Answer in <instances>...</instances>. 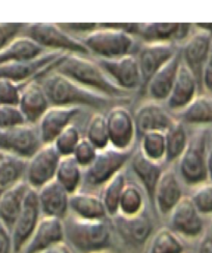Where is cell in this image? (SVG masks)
Wrapping results in <instances>:
<instances>
[{
  "label": "cell",
  "instance_id": "6da1fadb",
  "mask_svg": "<svg viewBox=\"0 0 212 253\" xmlns=\"http://www.w3.org/2000/svg\"><path fill=\"white\" fill-rule=\"evenodd\" d=\"M38 81L43 86L51 106L79 107L104 113L115 105L129 103V101L115 100L94 92L53 70L46 73Z\"/></svg>",
  "mask_w": 212,
  "mask_h": 253
},
{
  "label": "cell",
  "instance_id": "7a4b0ae2",
  "mask_svg": "<svg viewBox=\"0 0 212 253\" xmlns=\"http://www.w3.org/2000/svg\"><path fill=\"white\" fill-rule=\"evenodd\" d=\"M86 88L115 100L130 101L131 94L114 84L92 56L66 54L53 69Z\"/></svg>",
  "mask_w": 212,
  "mask_h": 253
},
{
  "label": "cell",
  "instance_id": "3957f363",
  "mask_svg": "<svg viewBox=\"0 0 212 253\" xmlns=\"http://www.w3.org/2000/svg\"><path fill=\"white\" fill-rule=\"evenodd\" d=\"M134 23H98V27L79 39L92 57L113 59L136 54L140 46L133 36Z\"/></svg>",
  "mask_w": 212,
  "mask_h": 253
},
{
  "label": "cell",
  "instance_id": "277c9868",
  "mask_svg": "<svg viewBox=\"0 0 212 253\" xmlns=\"http://www.w3.org/2000/svg\"><path fill=\"white\" fill-rule=\"evenodd\" d=\"M110 218L86 220L73 215L63 219L65 240L80 253L106 251L111 247L113 227Z\"/></svg>",
  "mask_w": 212,
  "mask_h": 253
},
{
  "label": "cell",
  "instance_id": "5b68a950",
  "mask_svg": "<svg viewBox=\"0 0 212 253\" xmlns=\"http://www.w3.org/2000/svg\"><path fill=\"white\" fill-rule=\"evenodd\" d=\"M210 126H195L189 131V138L181 158L175 164L182 184L195 189L209 182L207 151Z\"/></svg>",
  "mask_w": 212,
  "mask_h": 253
},
{
  "label": "cell",
  "instance_id": "8992f818",
  "mask_svg": "<svg viewBox=\"0 0 212 253\" xmlns=\"http://www.w3.org/2000/svg\"><path fill=\"white\" fill-rule=\"evenodd\" d=\"M136 147L128 151H120L112 146L99 151L96 159L83 170L82 190L95 192L102 189L113 176L126 169Z\"/></svg>",
  "mask_w": 212,
  "mask_h": 253
},
{
  "label": "cell",
  "instance_id": "52a82bcc",
  "mask_svg": "<svg viewBox=\"0 0 212 253\" xmlns=\"http://www.w3.org/2000/svg\"><path fill=\"white\" fill-rule=\"evenodd\" d=\"M23 35L36 41L46 51L59 52L63 54H78L91 56L81 42L68 34L57 23L26 24Z\"/></svg>",
  "mask_w": 212,
  "mask_h": 253
},
{
  "label": "cell",
  "instance_id": "ba28073f",
  "mask_svg": "<svg viewBox=\"0 0 212 253\" xmlns=\"http://www.w3.org/2000/svg\"><path fill=\"white\" fill-rule=\"evenodd\" d=\"M37 125L25 124L10 129H0V153L29 160L42 146Z\"/></svg>",
  "mask_w": 212,
  "mask_h": 253
},
{
  "label": "cell",
  "instance_id": "9c48e42d",
  "mask_svg": "<svg viewBox=\"0 0 212 253\" xmlns=\"http://www.w3.org/2000/svg\"><path fill=\"white\" fill-rule=\"evenodd\" d=\"M180 47L182 62L195 76L202 91L203 72L212 48V31L197 27Z\"/></svg>",
  "mask_w": 212,
  "mask_h": 253
},
{
  "label": "cell",
  "instance_id": "30bf717a",
  "mask_svg": "<svg viewBox=\"0 0 212 253\" xmlns=\"http://www.w3.org/2000/svg\"><path fill=\"white\" fill-rule=\"evenodd\" d=\"M66 54L48 51L42 56L22 62L6 63L0 66V78L7 79L18 84H26L39 80L46 73L53 70L57 62Z\"/></svg>",
  "mask_w": 212,
  "mask_h": 253
},
{
  "label": "cell",
  "instance_id": "8fae6325",
  "mask_svg": "<svg viewBox=\"0 0 212 253\" xmlns=\"http://www.w3.org/2000/svg\"><path fill=\"white\" fill-rule=\"evenodd\" d=\"M110 146L120 151L134 149L136 126L133 113L124 104L115 105L105 113Z\"/></svg>",
  "mask_w": 212,
  "mask_h": 253
},
{
  "label": "cell",
  "instance_id": "7c38bea8",
  "mask_svg": "<svg viewBox=\"0 0 212 253\" xmlns=\"http://www.w3.org/2000/svg\"><path fill=\"white\" fill-rule=\"evenodd\" d=\"M60 155L53 144H44L41 149L27 160L25 171V182L30 189L36 191L48 183L54 181Z\"/></svg>",
  "mask_w": 212,
  "mask_h": 253
},
{
  "label": "cell",
  "instance_id": "4fadbf2b",
  "mask_svg": "<svg viewBox=\"0 0 212 253\" xmlns=\"http://www.w3.org/2000/svg\"><path fill=\"white\" fill-rule=\"evenodd\" d=\"M95 60L121 89L130 93L142 90L143 81L136 54L113 59L95 58Z\"/></svg>",
  "mask_w": 212,
  "mask_h": 253
},
{
  "label": "cell",
  "instance_id": "5bb4252c",
  "mask_svg": "<svg viewBox=\"0 0 212 253\" xmlns=\"http://www.w3.org/2000/svg\"><path fill=\"white\" fill-rule=\"evenodd\" d=\"M167 227L180 238L195 239L203 235L205 222L192 198L185 195L167 217Z\"/></svg>",
  "mask_w": 212,
  "mask_h": 253
},
{
  "label": "cell",
  "instance_id": "9a60e30c",
  "mask_svg": "<svg viewBox=\"0 0 212 253\" xmlns=\"http://www.w3.org/2000/svg\"><path fill=\"white\" fill-rule=\"evenodd\" d=\"M41 218L42 212L38 192L34 189H29L24 200L23 208L21 210V213L18 216L12 230H10L13 240V251L15 253H22Z\"/></svg>",
  "mask_w": 212,
  "mask_h": 253
},
{
  "label": "cell",
  "instance_id": "2e32d148",
  "mask_svg": "<svg viewBox=\"0 0 212 253\" xmlns=\"http://www.w3.org/2000/svg\"><path fill=\"white\" fill-rule=\"evenodd\" d=\"M193 31L189 23H137L133 36L143 43H173L181 47Z\"/></svg>",
  "mask_w": 212,
  "mask_h": 253
},
{
  "label": "cell",
  "instance_id": "e0dca14e",
  "mask_svg": "<svg viewBox=\"0 0 212 253\" xmlns=\"http://www.w3.org/2000/svg\"><path fill=\"white\" fill-rule=\"evenodd\" d=\"M180 47L173 43H142L137 50L136 58L143 81L142 90L147 83L171 60Z\"/></svg>",
  "mask_w": 212,
  "mask_h": 253
},
{
  "label": "cell",
  "instance_id": "ac0fdd59",
  "mask_svg": "<svg viewBox=\"0 0 212 253\" xmlns=\"http://www.w3.org/2000/svg\"><path fill=\"white\" fill-rule=\"evenodd\" d=\"M137 136L150 132L164 133L176 121L175 115L163 103L151 100L143 102L133 113Z\"/></svg>",
  "mask_w": 212,
  "mask_h": 253
},
{
  "label": "cell",
  "instance_id": "d6986e66",
  "mask_svg": "<svg viewBox=\"0 0 212 253\" xmlns=\"http://www.w3.org/2000/svg\"><path fill=\"white\" fill-rule=\"evenodd\" d=\"M183 186L176 167H165L159 178L154 194L153 208L159 215L167 217L171 214L174 208L180 203V200L185 196Z\"/></svg>",
  "mask_w": 212,
  "mask_h": 253
},
{
  "label": "cell",
  "instance_id": "ffe728a7",
  "mask_svg": "<svg viewBox=\"0 0 212 253\" xmlns=\"http://www.w3.org/2000/svg\"><path fill=\"white\" fill-rule=\"evenodd\" d=\"M111 219L113 230L131 246L144 245L153 233V221L147 210L139 215L126 217L116 215Z\"/></svg>",
  "mask_w": 212,
  "mask_h": 253
},
{
  "label": "cell",
  "instance_id": "44dd1931",
  "mask_svg": "<svg viewBox=\"0 0 212 253\" xmlns=\"http://www.w3.org/2000/svg\"><path fill=\"white\" fill-rule=\"evenodd\" d=\"M84 109L79 107L50 106L38 123V129L43 144H52L67 126L75 124V120Z\"/></svg>",
  "mask_w": 212,
  "mask_h": 253
},
{
  "label": "cell",
  "instance_id": "7402d4cb",
  "mask_svg": "<svg viewBox=\"0 0 212 253\" xmlns=\"http://www.w3.org/2000/svg\"><path fill=\"white\" fill-rule=\"evenodd\" d=\"M61 242H65L63 221L58 218L42 216L22 253H41Z\"/></svg>",
  "mask_w": 212,
  "mask_h": 253
},
{
  "label": "cell",
  "instance_id": "603a6c76",
  "mask_svg": "<svg viewBox=\"0 0 212 253\" xmlns=\"http://www.w3.org/2000/svg\"><path fill=\"white\" fill-rule=\"evenodd\" d=\"M199 84L192 74L181 62L173 89L165 101V107L174 115L184 110L200 93Z\"/></svg>",
  "mask_w": 212,
  "mask_h": 253
},
{
  "label": "cell",
  "instance_id": "cb8c5ba5",
  "mask_svg": "<svg viewBox=\"0 0 212 253\" xmlns=\"http://www.w3.org/2000/svg\"><path fill=\"white\" fill-rule=\"evenodd\" d=\"M181 62L182 58L179 49L175 56L159 70L150 79V81L147 83V85L142 91L146 94L147 100L163 104L165 103L173 89Z\"/></svg>",
  "mask_w": 212,
  "mask_h": 253
},
{
  "label": "cell",
  "instance_id": "d4e9b609",
  "mask_svg": "<svg viewBox=\"0 0 212 253\" xmlns=\"http://www.w3.org/2000/svg\"><path fill=\"white\" fill-rule=\"evenodd\" d=\"M128 166L135 177V182L141 186L150 204L153 206L155 189L165 166L147 159L139 149L134 152Z\"/></svg>",
  "mask_w": 212,
  "mask_h": 253
},
{
  "label": "cell",
  "instance_id": "484cf974",
  "mask_svg": "<svg viewBox=\"0 0 212 253\" xmlns=\"http://www.w3.org/2000/svg\"><path fill=\"white\" fill-rule=\"evenodd\" d=\"M18 106L24 114L27 124L38 125L51 105L41 83L33 80L23 85Z\"/></svg>",
  "mask_w": 212,
  "mask_h": 253
},
{
  "label": "cell",
  "instance_id": "4316f807",
  "mask_svg": "<svg viewBox=\"0 0 212 253\" xmlns=\"http://www.w3.org/2000/svg\"><path fill=\"white\" fill-rule=\"evenodd\" d=\"M42 216L63 220L69 215L70 194L56 180L38 190Z\"/></svg>",
  "mask_w": 212,
  "mask_h": 253
},
{
  "label": "cell",
  "instance_id": "83f0119b",
  "mask_svg": "<svg viewBox=\"0 0 212 253\" xmlns=\"http://www.w3.org/2000/svg\"><path fill=\"white\" fill-rule=\"evenodd\" d=\"M69 213L86 220H104L109 218L106 213L101 196L96 192L82 189L70 195Z\"/></svg>",
  "mask_w": 212,
  "mask_h": 253
},
{
  "label": "cell",
  "instance_id": "f1b7e54d",
  "mask_svg": "<svg viewBox=\"0 0 212 253\" xmlns=\"http://www.w3.org/2000/svg\"><path fill=\"white\" fill-rule=\"evenodd\" d=\"M29 189V186L23 181L0 195V221L9 230H12L21 213Z\"/></svg>",
  "mask_w": 212,
  "mask_h": 253
},
{
  "label": "cell",
  "instance_id": "f546056e",
  "mask_svg": "<svg viewBox=\"0 0 212 253\" xmlns=\"http://www.w3.org/2000/svg\"><path fill=\"white\" fill-rule=\"evenodd\" d=\"M43 47H41L36 41L27 36L21 35L2 51H0V66L6 63L22 62L33 60L46 53Z\"/></svg>",
  "mask_w": 212,
  "mask_h": 253
},
{
  "label": "cell",
  "instance_id": "4dcf8cb0",
  "mask_svg": "<svg viewBox=\"0 0 212 253\" xmlns=\"http://www.w3.org/2000/svg\"><path fill=\"white\" fill-rule=\"evenodd\" d=\"M175 117L186 126H212V96L199 93L184 110Z\"/></svg>",
  "mask_w": 212,
  "mask_h": 253
},
{
  "label": "cell",
  "instance_id": "1f68e13d",
  "mask_svg": "<svg viewBox=\"0 0 212 253\" xmlns=\"http://www.w3.org/2000/svg\"><path fill=\"white\" fill-rule=\"evenodd\" d=\"M165 136V159L164 165L173 166L181 158L189 138V131L187 126L182 122L176 121L169 128L164 132Z\"/></svg>",
  "mask_w": 212,
  "mask_h": 253
},
{
  "label": "cell",
  "instance_id": "d6a6232c",
  "mask_svg": "<svg viewBox=\"0 0 212 253\" xmlns=\"http://www.w3.org/2000/svg\"><path fill=\"white\" fill-rule=\"evenodd\" d=\"M27 160L2 154L0 157V195L25 181Z\"/></svg>",
  "mask_w": 212,
  "mask_h": 253
},
{
  "label": "cell",
  "instance_id": "836d02e7",
  "mask_svg": "<svg viewBox=\"0 0 212 253\" xmlns=\"http://www.w3.org/2000/svg\"><path fill=\"white\" fill-rule=\"evenodd\" d=\"M55 180L72 195L78 192L83 184V169L73 156L61 157Z\"/></svg>",
  "mask_w": 212,
  "mask_h": 253
},
{
  "label": "cell",
  "instance_id": "e575fe53",
  "mask_svg": "<svg viewBox=\"0 0 212 253\" xmlns=\"http://www.w3.org/2000/svg\"><path fill=\"white\" fill-rule=\"evenodd\" d=\"M146 194L135 181L127 182L120 199L119 215L132 217L146 210Z\"/></svg>",
  "mask_w": 212,
  "mask_h": 253
},
{
  "label": "cell",
  "instance_id": "d590c367",
  "mask_svg": "<svg viewBox=\"0 0 212 253\" xmlns=\"http://www.w3.org/2000/svg\"><path fill=\"white\" fill-rule=\"evenodd\" d=\"M128 182L126 169L119 172L115 176L106 184L101 190L100 194L103 204L106 210V213L109 218H113L119 214V205L120 199L123 193V190Z\"/></svg>",
  "mask_w": 212,
  "mask_h": 253
},
{
  "label": "cell",
  "instance_id": "8d00e7d4",
  "mask_svg": "<svg viewBox=\"0 0 212 253\" xmlns=\"http://www.w3.org/2000/svg\"><path fill=\"white\" fill-rule=\"evenodd\" d=\"M184 245L178 235L167 226L159 228L151 239L147 253H183Z\"/></svg>",
  "mask_w": 212,
  "mask_h": 253
},
{
  "label": "cell",
  "instance_id": "74e56055",
  "mask_svg": "<svg viewBox=\"0 0 212 253\" xmlns=\"http://www.w3.org/2000/svg\"><path fill=\"white\" fill-rule=\"evenodd\" d=\"M139 151L153 162L164 165L165 136L162 132H150L140 136Z\"/></svg>",
  "mask_w": 212,
  "mask_h": 253
},
{
  "label": "cell",
  "instance_id": "f35d334b",
  "mask_svg": "<svg viewBox=\"0 0 212 253\" xmlns=\"http://www.w3.org/2000/svg\"><path fill=\"white\" fill-rule=\"evenodd\" d=\"M86 138L95 146L98 151H102L110 146L109 136L106 124L105 113L94 112L87 124Z\"/></svg>",
  "mask_w": 212,
  "mask_h": 253
},
{
  "label": "cell",
  "instance_id": "ab89813d",
  "mask_svg": "<svg viewBox=\"0 0 212 253\" xmlns=\"http://www.w3.org/2000/svg\"><path fill=\"white\" fill-rule=\"evenodd\" d=\"M82 137L77 125L72 124L57 136L52 144L60 157H69L73 155Z\"/></svg>",
  "mask_w": 212,
  "mask_h": 253
},
{
  "label": "cell",
  "instance_id": "60d3db41",
  "mask_svg": "<svg viewBox=\"0 0 212 253\" xmlns=\"http://www.w3.org/2000/svg\"><path fill=\"white\" fill-rule=\"evenodd\" d=\"M199 212L203 216H212V183L207 182L195 189L189 195Z\"/></svg>",
  "mask_w": 212,
  "mask_h": 253
},
{
  "label": "cell",
  "instance_id": "b9f144b4",
  "mask_svg": "<svg viewBox=\"0 0 212 253\" xmlns=\"http://www.w3.org/2000/svg\"><path fill=\"white\" fill-rule=\"evenodd\" d=\"M24 84H18L7 79L0 78V106L9 105L18 106Z\"/></svg>",
  "mask_w": 212,
  "mask_h": 253
},
{
  "label": "cell",
  "instance_id": "7bdbcfd3",
  "mask_svg": "<svg viewBox=\"0 0 212 253\" xmlns=\"http://www.w3.org/2000/svg\"><path fill=\"white\" fill-rule=\"evenodd\" d=\"M27 124L19 106H0V129H10Z\"/></svg>",
  "mask_w": 212,
  "mask_h": 253
},
{
  "label": "cell",
  "instance_id": "ee69618b",
  "mask_svg": "<svg viewBox=\"0 0 212 253\" xmlns=\"http://www.w3.org/2000/svg\"><path fill=\"white\" fill-rule=\"evenodd\" d=\"M98 150L95 147L86 137H82L79 143L77 144L75 151L73 153V158L80 165V167L84 170L88 168L94 160L96 159L98 155Z\"/></svg>",
  "mask_w": 212,
  "mask_h": 253
},
{
  "label": "cell",
  "instance_id": "f6af8a7d",
  "mask_svg": "<svg viewBox=\"0 0 212 253\" xmlns=\"http://www.w3.org/2000/svg\"><path fill=\"white\" fill-rule=\"evenodd\" d=\"M26 23H0V51L23 35Z\"/></svg>",
  "mask_w": 212,
  "mask_h": 253
},
{
  "label": "cell",
  "instance_id": "bcb514c9",
  "mask_svg": "<svg viewBox=\"0 0 212 253\" xmlns=\"http://www.w3.org/2000/svg\"><path fill=\"white\" fill-rule=\"evenodd\" d=\"M68 34L76 39H80L98 27V23H58Z\"/></svg>",
  "mask_w": 212,
  "mask_h": 253
},
{
  "label": "cell",
  "instance_id": "7dc6e473",
  "mask_svg": "<svg viewBox=\"0 0 212 253\" xmlns=\"http://www.w3.org/2000/svg\"><path fill=\"white\" fill-rule=\"evenodd\" d=\"M13 251V240L10 230L0 221V253Z\"/></svg>",
  "mask_w": 212,
  "mask_h": 253
},
{
  "label": "cell",
  "instance_id": "c3c4849f",
  "mask_svg": "<svg viewBox=\"0 0 212 253\" xmlns=\"http://www.w3.org/2000/svg\"><path fill=\"white\" fill-rule=\"evenodd\" d=\"M198 253H212V220L205 227L198 247Z\"/></svg>",
  "mask_w": 212,
  "mask_h": 253
},
{
  "label": "cell",
  "instance_id": "681fc988",
  "mask_svg": "<svg viewBox=\"0 0 212 253\" xmlns=\"http://www.w3.org/2000/svg\"><path fill=\"white\" fill-rule=\"evenodd\" d=\"M202 90H205V93L212 96V48L203 72Z\"/></svg>",
  "mask_w": 212,
  "mask_h": 253
},
{
  "label": "cell",
  "instance_id": "f907efd6",
  "mask_svg": "<svg viewBox=\"0 0 212 253\" xmlns=\"http://www.w3.org/2000/svg\"><path fill=\"white\" fill-rule=\"evenodd\" d=\"M207 166H208V177H209V182L212 183V126H210L209 137H208Z\"/></svg>",
  "mask_w": 212,
  "mask_h": 253
},
{
  "label": "cell",
  "instance_id": "816d5d0a",
  "mask_svg": "<svg viewBox=\"0 0 212 253\" xmlns=\"http://www.w3.org/2000/svg\"><path fill=\"white\" fill-rule=\"evenodd\" d=\"M41 253H73V252L66 242H61V243L52 246Z\"/></svg>",
  "mask_w": 212,
  "mask_h": 253
},
{
  "label": "cell",
  "instance_id": "f5cc1de1",
  "mask_svg": "<svg viewBox=\"0 0 212 253\" xmlns=\"http://www.w3.org/2000/svg\"><path fill=\"white\" fill-rule=\"evenodd\" d=\"M95 253H110L108 250H106V251H100V252H95Z\"/></svg>",
  "mask_w": 212,
  "mask_h": 253
},
{
  "label": "cell",
  "instance_id": "db71d44e",
  "mask_svg": "<svg viewBox=\"0 0 212 253\" xmlns=\"http://www.w3.org/2000/svg\"><path fill=\"white\" fill-rule=\"evenodd\" d=\"M1 155H2V153H0V157H1Z\"/></svg>",
  "mask_w": 212,
  "mask_h": 253
},
{
  "label": "cell",
  "instance_id": "11a10c76",
  "mask_svg": "<svg viewBox=\"0 0 212 253\" xmlns=\"http://www.w3.org/2000/svg\"><path fill=\"white\" fill-rule=\"evenodd\" d=\"M183 253H187V252H183Z\"/></svg>",
  "mask_w": 212,
  "mask_h": 253
}]
</instances>
